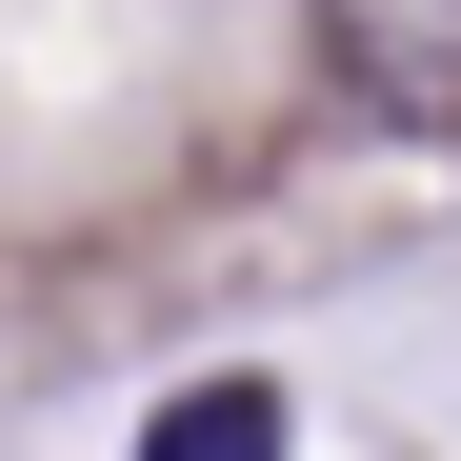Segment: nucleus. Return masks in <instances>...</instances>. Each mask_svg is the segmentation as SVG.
<instances>
[{
  "label": "nucleus",
  "mask_w": 461,
  "mask_h": 461,
  "mask_svg": "<svg viewBox=\"0 0 461 461\" xmlns=\"http://www.w3.org/2000/svg\"><path fill=\"white\" fill-rule=\"evenodd\" d=\"M321 41H341V81H361V101L461 121V0H321Z\"/></svg>",
  "instance_id": "f257e3e1"
},
{
  "label": "nucleus",
  "mask_w": 461,
  "mask_h": 461,
  "mask_svg": "<svg viewBox=\"0 0 461 461\" xmlns=\"http://www.w3.org/2000/svg\"><path fill=\"white\" fill-rule=\"evenodd\" d=\"M140 461H281V381H181L140 421Z\"/></svg>",
  "instance_id": "f03ea898"
}]
</instances>
